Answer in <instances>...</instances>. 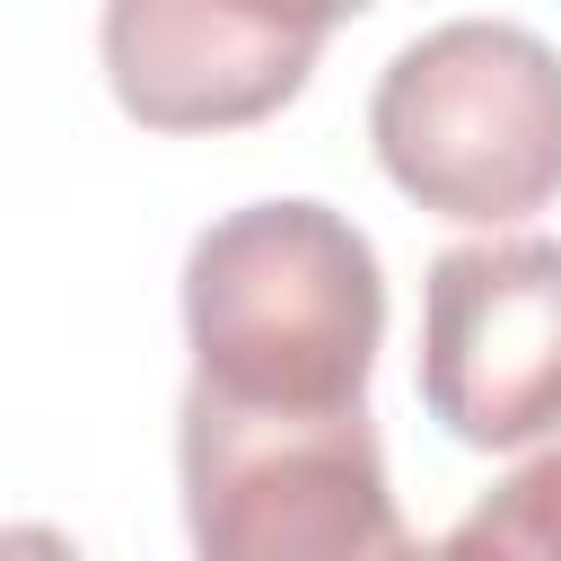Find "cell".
Instances as JSON below:
<instances>
[{
  "mask_svg": "<svg viewBox=\"0 0 561 561\" xmlns=\"http://www.w3.org/2000/svg\"><path fill=\"white\" fill-rule=\"evenodd\" d=\"M377 167L403 202L500 228L561 193V53L508 18L412 35L368 96Z\"/></svg>",
  "mask_w": 561,
  "mask_h": 561,
  "instance_id": "2",
  "label": "cell"
},
{
  "mask_svg": "<svg viewBox=\"0 0 561 561\" xmlns=\"http://www.w3.org/2000/svg\"><path fill=\"white\" fill-rule=\"evenodd\" d=\"M184 535L210 561H394L412 552L368 403L280 412L184 386L175 412Z\"/></svg>",
  "mask_w": 561,
  "mask_h": 561,
  "instance_id": "3",
  "label": "cell"
},
{
  "mask_svg": "<svg viewBox=\"0 0 561 561\" xmlns=\"http://www.w3.org/2000/svg\"><path fill=\"white\" fill-rule=\"evenodd\" d=\"M421 403L482 456L561 430V237H482L430 263Z\"/></svg>",
  "mask_w": 561,
  "mask_h": 561,
  "instance_id": "4",
  "label": "cell"
},
{
  "mask_svg": "<svg viewBox=\"0 0 561 561\" xmlns=\"http://www.w3.org/2000/svg\"><path fill=\"white\" fill-rule=\"evenodd\" d=\"M333 18L316 0H105V88L140 131H245L272 123Z\"/></svg>",
  "mask_w": 561,
  "mask_h": 561,
  "instance_id": "5",
  "label": "cell"
},
{
  "mask_svg": "<svg viewBox=\"0 0 561 561\" xmlns=\"http://www.w3.org/2000/svg\"><path fill=\"white\" fill-rule=\"evenodd\" d=\"M316 9H324V18L342 26V18H359V9H377V0H316Z\"/></svg>",
  "mask_w": 561,
  "mask_h": 561,
  "instance_id": "7",
  "label": "cell"
},
{
  "mask_svg": "<svg viewBox=\"0 0 561 561\" xmlns=\"http://www.w3.org/2000/svg\"><path fill=\"white\" fill-rule=\"evenodd\" d=\"M447 552L465 561H552L561 552V438L543 456H526L500 491H482L456 526H447Z\"/></svg>",
  "mask_w": 561,
  "mask_h": 561,
  "instance_id": "6",
  "label": "cell"
},
{
  "mask_svg": "<svg viewBox=\"0 0 561 561\" xmlns=\"http://www.w3.org/2000/svg\"><path fill=\"white\" fill-rule=\"evenodd\" d=\"M184 342L202 394L280 412L368 403L386 342L377 245L324 202H245L184 254Z\"/></svg>",
  "mask_w": 561,
  "mask_h": 561,
  "instance_id": "1",
  "label": "cell"
}]
</instances>
